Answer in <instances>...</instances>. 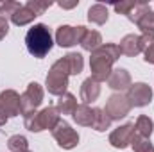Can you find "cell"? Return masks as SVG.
<instances>
[{
	"label": "cell",
	"mask_w": 154,
	"mask_h": 152,
	"mask_svg": "<svg viewBox=\"0 0 154 152\" xmlns=\"http://www.w3.org/2000/svg\"><path fill=\"white\" fill-rule=\"evenodd\" d=\"M125 97H127L131 108H145L152 102V90L145 82H134L129 86Z\"/></svg>",
	"instance_id": "obj_6"
},
{
	"label": "cell",
	"mask_w": 154,
	"mask_h": 152,
	"mask_svg": "<svg viewBox=\"0 0 154 152\" xmlns=\"http://www.w3.org/2000/svg\"><path fill=\"white\" fill-rule=\"evenodd\" d=\"M7 120H9V116H7V114H5V111L0 108V127H4V125L7 123Z\"/></svg>",
	"instance_id": "obj_33"
},
{
	"label": "cell",
	"mask_w": 154,
	"mask_h": 152,
	"mask_svg": "<svg viewBox=\"0 0 154 152\" xmlns=\"http://www.w3.org/2000/svg\"><path fill=\"white\" fill-rule=\"evenodd\" d=\"M25 47L31 56L43 59L54 47V39L50 34V29L45 23H36L32 25L27 34H25Z\"/></svg>",
	"instance_id": "obj_2"
},
{
	"label": "cell",
	"mask_w": 154,
	"mask_h": 152,
	"mask_svg": "<svg viewBox=\"0 0 154 152\" xmlns=\"http://www.w3.org/2000/svg\"><path fill=\"white\" fill-rule=\"evenodd\" d=\"M34 18H36V14H34L27 5H22V7L11 16V22H13L14 25H18V27H23V25H29L31 22H34Z\"/></svg>",
	"instance_id": "obj_22"
},
{
	"label": "cell",
	"mask_w": 154,
	"mask_h": 152,
	"mask_svg": "<svg viewBox=\"0 0 154 152\" xmlns=\"http://www.w3.org/2000/svg\"><path fill=\"white\" fill-rule=\"evenodd\" d=\"M106 82H108V88H111L113 91H118V93L124 91V90H129V86L133 84L131 82V74L125 68H115Z\"/></svg>",
	"instance_id": "obj_12"
},
{
	"label": "cell",
	"mask_w": 154,
	"mask_h": 152,
	"mask_svg": "<svg viewBox=\"0 0 154 152\" xmlns=\"http://www.w3.org/2000/svg\"><path fill=\"white\" fill-rule=\"evenodd\" d=\"M131 147L134 152H154V145L149 138H142V136H133Z\"/></svg>",
	"instance_id": "obj_27"
},
{
	"label": "cell",
	"mask_w": 154,
	"mask_h": 152,
	"mask_svg": "<svg viewBox=\"0 0 154 152\" xmlns=\"http://www.w3.org/2000/svg\"><path fill=\"white\" fill-rule=\"evenodd\" d=\"M52 132V138L57 141V145L65 150H72L79 145V134H77L75 129H72V125L68 122H65L61 118V122L50 131Z\"/></svg>",
	"instance_id": "obj_4"
},
{
	"label": "cell",
	"mask_w": 154,
	"mask_h": 152,
	"mask_svg": "<svg viewBox=\"0 0 154 152\" xmlns=\"http://www.w3.org/2000/svg\"><path fill=\"white\" fill-rule=\"evenodd\" d=\"M133 136H134V123L127 122V123L116 127L115 131H111V134H109V143H111V147L124 150V149L131 147Z\"/></svg>",
	"instance_id": "obj_9"
},
{
	"label": "cell",
	"mask_w": 154,
	"mask_h": 152,
	"mask_svg": "<svg viewBox=\"0 0 154 152\" xmlns=\"http://www.w3.org/2000/svg\"><path fill=\"white\" fill-rule=\"evenodd\" d=\"M27 152H31V150H27Z\"/></svg>",
	"instance_id": "obj_35"
},
{
	"label": "cell",
	"mask_w": 154,
	"mask_h": 152,
	"mask_svg": "<svg viewBox=\"0 0 154 152\" xmlns=\"http://www.w3.org/2000/svg\"><path fill=\"white\" fill-rule=\"evenodd\" d=\"M99 97H100V82L95 81L93 77L90 75L88 79H84L82 84H81V100H82V104L90 106Z\"/></svg>",
	"instance_id": "obj_11"
},
{
	"label": "cell",
	"mask_w": 154,
	"mask_h": 152,
	"mask_svg": "<svg viewBox=\"0 0 154 152\" xmlns=\"http://www.w3.org/2000/svg\"><path fill=\"white\" fill-rule=\"evenodd\" d=\"M118 48H120V54H122V56L134 57V56L142 54V50H143V48H142V38H140L138 34H127V36L122 38Z\"/></svg>",
	"instance_id": "obj_13"
},
{
	"label": "cell",
	"mask_w": 154,
	"mask_h": 152,
	"mask_svg": "<svg viewBox=\"0 0 154 152\" xmlns=\"http://www.w3.org/2000/svg\"><path fill=\"white\" fill-rule=\"evenodd\" d=\"M0 108L5 111L9 118L22 114V102H20V95L14 90H4L0 93Z\"/></svg>",
	"instance_id": "obj_10"
},
{
	"label": "cell",
	"mask_w": 154,
	"mask_h": 152,
	"mask_svg": "<svg viewBox=\"0 0 154 152\" xmlns=\"http://www.w3.org/2000/svg\"><path fill=\"white\" fill-rule=\"evenodd\" d=\"M152 131H154V122L149 116L140 114L136 118V122H134V134L136 136H142V138H151Z\"/></svg>",
	"instance_id": "obj_19"
},
{
	"label": "cell",
	"mask_w": 154,
	"mask_h": 152,
	"mask_svg": "<svg viewBox=\"0 0 154 152\" xmlns=\"http://www.w3.org/2000/svg\"><path fill=\"white\" fill-rule=\"evenodd\" d=\"M7 149L11 152H27L29 150V141L22 134H13L7 140Z\"/></svg>",
	"instance_id": "obj_25"
},
{
	"label": "cell",
	"mask_w": 154,
	"mask_h": 152,
	"mask_svg": "<svg viewBox=\"0 0 154 152\" xmlns=\"http://www.w3.org/2000/svg\"><path fill=\"white\" fill-rule=\"evenodd\" d=\"M136 27L142 31V34H152L154 36V11L149 9L142 14V18L136 22Z\"/></svg>",
	"instance_id": "obj_24"
},
{
	"label": "cell",
	"mask_w": 154,
	"mask_h": 152,
	"mask_svg": "<svg viewBox=\"0 0 154 152\" xmlns=\"http://www.w3.org/2000/svg\"><path fill=\"white\" fill-rule=\"evenodd\" d=\"M104 111L108 113V116H109L111 120H122V118H125V116L129 114L131 104H129V100H127L125 95H122V93H113V95L108 99Z\"/></svg>",
	"instance_id": "obj_8"
},
{
	"label": "cell",
	"mask_w": 154,
	"mask_h": 152,
	"mask_svg": "<svg viewBox=\"0 0 154 152\" xmlns=\"http://www.w3.org/2000/svg\"><path fill=\"white\" fill-rule=\"evenodd\" d=\"M93 111H95V116H93V125H91V129L97 131V132L108 131V129L111 127V122H113V120L108 116V113H106L104 109H100V108H93Z\"/></svg>",
	"instance_id": "obj_21"
},
{
	"label": "cell",
	"mask_w": 154,
	"mask_h": 152,
	"mask_svg": "<svg viewBox=\"0 0 154 152\" xmlns=\"http://www.w3.org/2000/svg\"><path fill=\"white\" fill-rule=\"evenodd\" d=\"M93 116H95L93 108H90V106H86V104L77 106L75 113L72 114L74 122H75L77 125H82V127H91V125H93Z\"/></svg>",
	"instance_id": "obj_16"
},
{
	"label": "cell",
	"mask_w": 154,
	"mask_h": 152,
	"mask_svg": "<svg viewBox=\"0 0 154 152\" xmlns=\"http://www.w3.org/2000/svg\"><path fill=\"white\" fill-rule=\"evenodd\" d=\"M79 45H81L84 50H88V52L91 54L93 50H97V48L102 45V36H100L99 31L86 29L84 34H82V38H81V43H79Z\"/></svg>",
	"instance_id": "obj_15"
},
{
	"label": "cell",
	"mask_w": 154,
	"mask_h": 152,
	"mask_svg": "<svg viewBox=\"0 0 154 152\" xmlns=\"http://www.w3.org/2000/svg\"><path fill=\"white\" fill-rule=\"evenodd\" d=\"M43 97H45V91H43L41 84H38V82H31V84L27 86V90L20 95L22 114L25 116V114L36 111L39 106H41V102H43Z\"/></svg>",
	"instance_id": "obj_5"
},
{
	"label": "cell",
	"mask_w": 154,
	"mask_h": 152,
	"mask_svg": "<svg viewBox=\"0 0 154 152\" xmlns=\"http://www.w3.org/2000/svg\"><path fill=\"white\" fill-rule=\"evenodd\" d=\"M20 7H22L20 2H14V0H0V16L11 18Z\"/></svg>",
	"instance_id": "obj_28"
},
{
	"label": "cell",
	"mask_w": 154,
	"mask_h": 152,
	"mask_svg": "<svg viewBox=\"0 0 154 152\" xmlns=\"http://www.w3.org/2000/svg\"><path fill=\"white\" fill-rule=\"evenodd\" d=\"M149 9H151L149 2H145V0H140V2H136V0H134V5H133V9L129 11V14H127V20H129V22H133V23H136V22L142 18V14H143V13H147Z\"/></svg>",
	"instance_id": "obj_26"
},
{
	"label": "cell",
	"mask_w": 154,
	"mask_h": 152,
	"mask_svg": "<svg viewBox=\"0 0 154 152\" xmlns=\"http://www.w3.org/2000/svg\"><path fill=\"white\" fill-rule=\"evenodd\" d=\"M63 59H65V63H66V66L70 70V75H79L82 72V68H84V57H82V54H79V52H68L66 56H63Z\"/></svg>",
	"instance_id": "obj_20"
},
{
	"label": "cell",
	"mask_w": 154,
	"mask_h": 152,
	"mask_svg": "<svg viewBox=\"0 0 154 152\" xmlns=\"http://www.w3.org/2000/svg\"><path fill=\"white\" fill-rule=\"evenodd\" d=\"M23 125L27 131L31 132H41V123H39V116H38V111H32V113L25 114L23 116Z\"/></svg>",
	"instance_id": "obj_29"
},
{
	"label": "cell",
	"mask_w": 154,
	"mask_h": 152,
	"mask_svg": "<svg viewBox=\"0 0 154 152\" xmlns=\"http://www.w3.org/2000/svg\"><path fill=\"white\" fill-rule=\"evenodd\" d=\"M109 18V13H108V7L104 4H93L90 5L88 9V22L95 23V25H104Z\"/></svg>",
	"instance_id": "obj_17"
},
{
	"label": "cell",
	"mask_w": 154,
	"mask_h": 152,
	"mask_svg": "<svg viewBox=\"0 0 154 152\" xmlns=\"http://www.w3.org/2000/svg\"><path fill=\"white\" fill-rule=\"evenodd\" d=\"M86 27L84 25H77V27H72V25H59L56 29V43L63 48H70L77 43H81V38L84 34Z\"/></svg>",
	"instance_id": "obj_7"
},
{
	"label": "cell",
	"mask_w": 154,
	"mask_h": 152,
	"mask_svg": "<svg viewBox=\"0 0 154 152\" xmlns=\"http://www.w3.org/2000/svg\"><path fill=\"white\" fill-rule=\"evenodd\" d=\"M56 109L59 111V114H74L77 109V99L75 95L72 93H65L61 97H57V102H56Z\"/></svg>",
	"instance_id": "obj_18"
},
{
	"label": "cell",
	"mask_w": 154,
	"mask_h": 152,
	"mask_svg": "<svg viewBox=\"0 0 154 152\" xmlns=\"http://www.w3.org/2000/svg\"><path fill=\"white\" fill-rule=\"evenodd\" d=\"M133 5H134V0H124V2H116V4H113V9H115L118 14L127 16L129 11L133 9Z\"/></svg>",
	"instance_id": "obj_31"
},
{
	"label": "cell",
	"mask_w": 154,
	"mask_h": 152,
	"mask_svg": "<svg viewBox=\"0 0 154 152\" xmlns=\"http://www.w3.org/2000/svg\"><path fill=\"white\" fill-rule=\"evenodd\" d=\"M68 79H70V70H68L65 59L61 57L50 66V70L47 74V79H45V88H47V91L50 95L61 97L68 90Z\"/></svg>",
	"instance_id": "obj_3"
},
{
	"label": "cell",
	"mask_w": 154,
	"mask_h": 152,
	"mask_svg": "<svg viewBox=\"0 0 154 152\" xmlns=\"http://www.w3.org/2000/svg\"><path fill=\"white\" fill-rule=\"evenodd\" d=\"M38 116H39V123H41V129L43 131H52L61 122V114L56 109V106L43 108L41 111H38Z\"/></svg>",
	"instance_id": "obj_14"
},
{
	"label": "cell",
	"mask_w": 154,
	"mask_h": 152,
	"mask_svg": "<svg viewBox=\"0 0 154 152\" xmlns=\"http://www.w3.org/2000/svg\"><path fill=\"white\" fill-rule=\"evenodd\" d=\"M120 48L115 43H102L97 50L91 52L90 56V70L91 77L99 82L108 81L111 72H113V65L120 59Z\"/></svg>",
	"instance_id": "obj_1"
},
{
	"label": "cell",
	"mask_w": 154,
	"mask_h": 152,
	"mask_svg": "<svg viewBox=\"0 0 154 152\" xmlns=\"http://www.w3.org/2000/svg\"><path fill=\"white\" fill-rule=\"evenodd\" d=\"M77 4H79V2H70V4H65V2H59V4H57V5H59V7H63V9H72V7H75Z\"/></svg>",
	"instance_id": "obj_34"
},
{
	"label": "cell",
	"mask_w": 154,
	"mask_h": 152,
	"mask_svg": "<svg viewBox=\"0 0 154 152\" xmlns=\"http://www.w3.org/2000/svg\"><path fill=\"white\" fill-rule=\"evenodd\" d=\"M36 16H41V14H45V11L48 9V7H52V2H41V0H29L27 4H25Z\"/></svg>",
	"instance_id": "obj_30"
},
{
	"label": "cell",
	"mask_w": 154,
	"mask_h": 152,
	"mask_svg": "<svg viewBox=\"0 0 154 152\" xmlns=\"http://www.w3.org/2000/svg\"><path fill=\"white\" fill-rule=\"evenodd\" d=\"M7 32H9V22H7V18L0 16V41L7 36Z\"/></svg>",
	"instance_id": "obj_32"
},
{
	"label": "cell",
	"mask_w": 154,
	"mask_h": 152,
	"mask_svg": "<svg viewBox=\"0 0 154 152\" xmlns=\"http://www.w3.org/2000/svg\"><path fill=\"white\" fill-rule=\"evenodd\" d=\"M142 52H143V61L154 65V36L152 34H142Z\"/></svg>",
	"instance_id": "obj_23"
}]
</instances>
